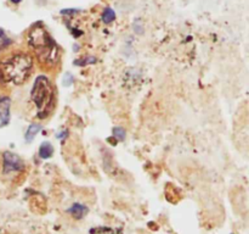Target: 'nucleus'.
Segmentation results:
<instances>
[{
	"label": "nucleus",
	"mask_w": 249,
	"mask_h": 234,
	"mask_svg": "<svg viewBox=\"0 0 249 234\" xmlns=\"http://www.w3.org/2000/svg\"><path fill=\"white\" fill-rule=\"evenodd\" d=\"M68 212H70L71 214H73L74 217H77V218H80V217H83L87 214L88 209L87 206H84V205L82 204H73L72 206L70 207V210H68Z\"/></svg>",
	"instance_id": "8"
},
{
	"label": "nucleus",
	"mask_w": 249,
	"mask_h": 234,
	"mask_svg": "<svg viewBox=\"0 0 249 234\" xmlns=\"http://www.w3.org/2000/svg\"><path fill=\"white\" fill-rule=\"evenodd\" d=\"M11 44H12L11 39L6 36V33H5L1 28H0V53H1V51L7 50V48H9Z\"/></svg>",
	"instance_id": "9"
},
{
	"label": "nucleus",
	"mask_w": 249,
	"mask_h": 234,
	"mask_svg": "<svg viewBox=\"0 0 249 234\" xmlns=\"http://www.w3.org/2000/svg\"><path fill=\"white\" fill-rule=\"evenodd\" d=\"M22 0H10V2H12V4H19V2H21Z\"/></svg>",
	"instance_id": "15"
},
{
	"label": "nucleus",
	"mask_w": 249,
	"mask_h": 234,
	"mask_svg": "<svg viewBox=\"0 0 249 234\" xmlns=\"http://www.w3.org/2000/svg\"><path fill=\"white\" fill-rule=\"evenodd\" d=\"M112 134H113V138L117 139L119 141H123L126 136V131L123 127H114L112 129Z\"/></svg>",
	"instance_id": "12"
},
{
	"label": "nucleus",
	"mask_w": 249,
	"mask_h": 234,
	"mask_svg": "<svg viewBox=\"0 0 249 234\" xmlns=\"http://www.w3.org/2000/svg\"><path fill=\"white\" fill-rule=\"evenodd\" d=\"M27 45L34 60L45 68H55L61 60V49L41 22L31 27L27 34Z\"/></svg>",
	"instance_id": "2"
},
{
	"label": "nucleus",
	"mask_w": 249,
	"mask_h": 234,
	"mask_svg": "<svg viewBox=\"0 0 249 234\" xmlns=\"http://www.w3.org/2000/svg\"><path fill=\"white\" fill-rule=\"evenodd\" d=\"M23 160L16 154L11 151H6L2 155V172L4 175H11V173H18L24 170Z\"/></svg>",
	"instance_id": "4"
},
{
	"label": "nucleus",
	"mask_w": 249,
	"mask_h": 234,
	"mask_svg": "<svg viewBox=\"0 0 249 234\" xmlns=\"http://www.w3.org/2000/svg\"><path fill=\"white\" fill-rule=\"evenodd\" d=\"M41 128H43V127H41V124L32 123L31 126L27 128L26 134H24V139H26L27 143H31V141L34 139V136H36V134L41 131Z\"/></svg>",
	"instance_id": "7"
},
{
	"label": "nucleus",
	"mask_w": 249,
	"mask_h": 234,
	"mask_svg": "<svg viewBox=\"0 0 249 234\" xmlns=\"http://www.w3.org/2000/svg\"><path fill=\"white\" fill-rule=\"evenodd\" d=\"M96 61V58H94V56H87V58L84 56V58H78V60H75L73 63L79 66V67H83V66L85 65H92V63H95Z\"/></svg>",
	"instance_id": "11"
},
{
	"label": "nucleus",
	"mask_w": 249,
	"mask_h": 234,
	"mask_svg": "<svg viewBox=\"0 0 249 234\" xmlns=\"http://www.w3.org/2000/svg\"><path fill=\"white\" fill-rule=\"evenodd\" d=\"M29 98L36 109V118L45 119L53 114L56 107V89L48 76H36Z\"/></svg>",
	"instance_id": "3"
},
{
	"label": "nucleus",
	"mask_w": 249,
	"mask_h": 234,
	"mask_svg": "<svg viewBox=\"0 0 249 234\" xmlns=\"http://www.w3.org/2000/svg\"><path fill=\"white\" fill-rule=\"evenodd\" d=\"M11 99L7 95H0V128L9 124Z\"/></svg>",
	"instance_id": "5"
},
{
	"label": "nucleus",
	"mask_w": 249,
	"mask_h": 234,
	"mask_svg": "<svg viewBox=\"0 0 249 234\" xmlns=\"http://www.w3.org/2000/svg\"><path fill=\"white\" fill-rule=\"evenodd\" d=\"M101 20L105 23H111V22H113L114 20H116V12H114L111 7H106V9L104 10V12H102Z\"/></svg>",
	"instance_id": "10"
},
{
	"label": "nucleus",
	"mask_w": 249,
	"mask_h": 234,
	"mask_svg": "<svg viewBox=\"0 0 249 234\" xmlns=\"http://www.w3.org/2000/svg\"><path fill=\"white\" fill-rule=\"evenodd\" d=\"M66 136H67V132L62 131V132H60V133L57 134V138L58 139H63V138H66Z\"/></svg>",
	"instance_id": "14"
},
{
	"label": "nucleus",
	"mask_w": 249,
	"mask_h": 234,
	"mask_svg": "<svg viewBox=\"0 0 249 234\" xmlns=\"http://www.w3.org/2000/svg\"><path fill=\"white\" fill-rule=\"evenodd\" d=\"M34 70V58L29 51L12 50L0 56V87H21Z\"/></svg>",
	"instance_id": "1"
},
{
	"label": "nucleus",
	"mask_w": 249,
	"mask_h": 234,
	"mask_svg": "<svg viewBox=\"0 0 249 234\" xmlns=\"http://www.w3.org/2000/svg\"><path fill=\"white\" fill-rule=\"evenodd\" d=\"M53 144L49 143V141H44L41 143V145L39 146L38 150V156L43 160H48V158L53 157Z\"/></svg>",
	"instance_id": "6"
},
{
	"label": "nucleus",
	"mask_w": 249,
	"mask_h": 234,
	"mask_svg": "<svg viewBox=\"0 0 249 234\" xmlns=\"http://www.w3.org/2000/svg\"><path fill=\"white\" fill-rule=\"evenodd\" d=\"M73 82H74V78H73V76L71 75V73H66L65 79H63V84H65L66 87H71V85L73 84Z\"/></svg>",
	"instance_id": "13"
}]
</instances>
